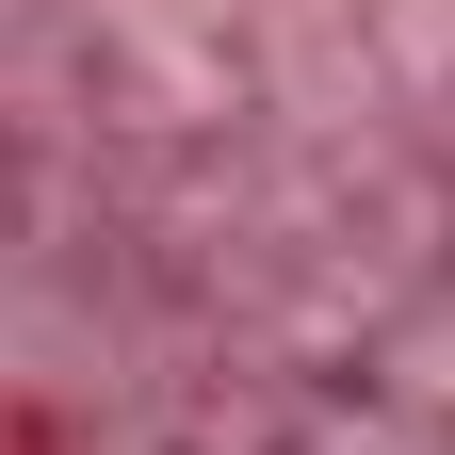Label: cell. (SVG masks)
Returning <instances> with one entry per match:
<instances>
[]
</instances>
